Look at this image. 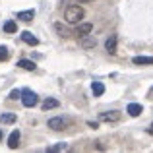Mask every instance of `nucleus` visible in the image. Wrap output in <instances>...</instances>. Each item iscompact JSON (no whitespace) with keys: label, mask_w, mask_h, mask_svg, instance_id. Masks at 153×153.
<instances>
[{"label":"nucleus","mask_w":153,"mask_h":153,"mask_svg":"<svg viewBox=\"0 0 153 153\" xmlns=\"http://www.w3.org/2000/svg\"><path fill=\"white\" fill-rule=\"evenodd\" d=\"M83 16H85V12H83V8L78 6V4H70V6L64 10V19H66L70 25L79 23V22L83 19Z\"/></svg>","instance_id":"nucleus-1"},{"label":"nucleus","mask_w":153,"mask_h":153,"mask_svg":"<svg viewBox=\"0 0 153 153\" xmlns=\"http://www.w3.org/2000/svg\"><path fill=\"white\" fill-rule=\"evenodd\" d=\"M22 103H23V107H27V108H31V107H35V105L39 103V97H37V93L35 91H31V89H22Z\"/></svg>","instance_id":"nucleus-2"},{"label":"nucleus","mask_w":153,"mask_h":153,"mask_svg":"<svg viewBox=\"0 0 153 153\" xmlns=\"http://www.w3.org/2000/svg\"><path fill=\"white\" fill-rule=\"evenodd\" d=\"M47 126L51 128V130H64L66 126H70V118H64V116H54V118H51L49 122H47Z\"/></svg>","instance_id":"nucleus-3"},{"label":"nucleus","mask_w":153,"mask_h":153,"mask_svg":"<svg viewBox=\"0 0 153 153\" xmlns=\"http://www.w3.org/2000/svg\"><path fill=\"white\" fill-rule=\"evenodd\" d=\"M19 138H22L19 130H14L10 136H8V147H10V149H18V146H19Z\"/></svg>","instance_id":"nucleus-4"},{"label":"nucleus","mask_w":153,"mask_h":153,"mask_svg":"<svg viewBox=\"0 0 153 153\" xmlns=\"http://www.w3.org/2000/svg\"><path fill=\"white\" fill-rule=\"evenodd\" d=\"M99 118H101L103 122H116V120H120V112H118V111L101 112V116H99Z\"/></svg>","instance_id":"nucleus-5"},{"label":"nucleus","mask_w":153,"mask_h":153,"mask_svg":"<svg viewBox=\"0 0 153 153\" xmlns=\"http://www.w3.org/2000/svg\"><path fill=\"white\" fill-rule=\"evenodd\" d=\"M22 41L27 43V45H31V47H37L39 45V39L35 37L31 31H22Z\"/></svg>","instance_id":"nucleus-6"},{"label":"nucleus","mask_w":153,"mask_h":153,"mask_svg":"<svg viewBox=\"0 0 153 153\" xmlns=\"http://www.w3.org/2000/svg\"><path fill=\"white\" fill-rule=\"evenodd\" d=\"M132 62H134L136 66H151L153 64V56H134Z\"/></svg>","instance_id":"nucleus-7"},{"label":"nucleus","mask_w":153,"mask_h":153,"mask_svg":"<svg viewBox=\"0 0 153 153\" xmlns=\"http://www.w3.org/2000/svg\"><path fill=\"white\" fill-rule=\"evenodd\" d=\"M116 41H118L116 35H111V37L105 41V49H107V52H111V54H114V52H116Z\"/></svg>","instance_id":"nucleus-8"},{"label":"nucleus","mask_w":153,"mask_h":153,"mask_svg":"<svg viewBox=\"0 0 153 153\" xmlns=\"http://www.w3.org/2000/svg\"><path fill=\"white\" fill-rule=\"evenodd\" d=\"M143 112V107L140 103H130L128 105V114L130 116H140Z\"/></svg>","instance_id":"nucleus-9"},{"label":"nucleus","mask_w":153,"mask_h":153,"mask_svg":"<svg viewBox=\"0 0 153 153\" xmlns=\"http://www.w3.org/2000/svg\"><path fill=\"white\" fill-rule=\"evenodd\" d=\"M91 31H93V25H91V23H79L78 29H76V33H78L79 37H83V35H89Z\"/></svg>","instance_id":"nucleus-10"},{"label":"nucleus","mask_w":153,"mask_h":153,"mask_svg":"<svg viewBox=\"0 0 153 153\" xmlns=\"http://www.w3.org/2000/svg\"><path fill=\"white\" fill-rule=\"evenodd\" d=\"M33 18H35V10L18 12V19H22V22H33Z\"/></svg>","instance_id":"nucleus-11"},{"label":"nucleus","mask_w":153,"mask_h":153,"mask_svg":"<svg viewBox=\"0 0 153 153\" xmlns=\"http://www.w3.org/2000/svg\"><path fill=\"white\" fill-rule=\"evenodd\" d=\"M16 118H18V116H16L14 112H2V114H0V124H14Z\"/></svg>","instance_id":"nucleus-12"},{"label":"nucleus","mask_w":153,"mask_h":153,"mask_svg":"<svg viewBox=\"0 0 153 153\" xmlns=\"http://www.w3.org/2000/svg\"><path fill=\"white\" fill-rule=\"evenodd\" d=\"M18 66H19V68H23V70H29V72H33L35 68H37V66H35V62H33V60H27V58H22V60H18Z\"/></svg>","instance_id":"nucleus-13"},{"label":"nucleus","mask_w":153,"mask_h":153,"mask_svg":"<svg viewBox=\"0 0 153 153\" xmlns=\"http://www.w3.org/2000/svg\"><path fill=\"white\" fill-rule=\"evenodd\" d=\"M91 91H93L95 97H101V95L105 93V85L101 82H93V85H91Z\"/></svg>","instance_id":"nucleus-14"},{"label":"nucleus","mask_w":153,"mask_h":153,"mask_svg":"<svg viewBox=\"0 0 153 153\" xmlns=\"http://www.w3.org/2000/svg\"><path fill=\"white\" fill-rule=\"evenodd\" d=\"M79 45H82L83 49H93V47L97 45V43H95V39H89L87 35H83V37H82V41H79Z\"/></svg>","instance_id":"nucleus-15"},{"label":"nucleus","mask_w":153,"mask_h":153,"mask_svg":"<svg viewBox=\"0 0 153 153\" xmlns=\"http://www.w3.org/2000/svg\"><path fill=\"white\" fill-rule=\"evenodd\" d=\"M58 105H60V103L56 101V99H47V101H43L41 107H43V111H49V108H56Z\"/></svg>","instance_id":"nucleus-16"},{"label":"nucleus","mask_w":153,"mask_h":153,"mask_svg":"<svg viewBox=\"0 0 153 153\" xmlns=\"http://www.w3.org/2000/svg\"><path fill=\"white\" fill-rule=\"evenodd\" d=\"M4 31H6V33H16V31H18V25H16V22H6L4 23Z\"/></svg>","instance_id":"nucleus-17"},{"label":"nucleus","mask_w":153,"mask_h":153,"mask_svg":"<svg viewBox=\"0 0 153 153\" xmlns=\"http://www.w3.org/2000/svg\"><path fill=\"white\" fill-rule=\"evenodd\" d=\"M66 149H68V143H64V142L56 143V146H51V147H47V151H66Z\"/></svg>","instance_id":"nucleus-18"},{"label":"nucleus","mask_w":153,"mask_h":153,"mask_svg":"<svg viewBox=\"0 0 153 153\" xmlns=\"http://www.w3.org/2000/svg\"><path fill=\"white\" fill-rule=\"evenodd\" d=\"M8 56H10V52H8V49L6 47H0V60H8Z\"/></svg>","instance_id":"nucleus-19"},{"label":"nucleus","mask_w":153,"mask_h":153,"mask_svg":"<svg viewBox=\"0 0 153 153\" xmlns=\"http://www.w3.org/2000/svg\"><path fill=\"white\" fill-rule=\"evenodd\" d=\"M22 97V89H12L10 91V99H19Z\"/></svg>","instance_id":"nucleus-20"},{"label":"nucleus","mask_w":153,"mask_h":153,"mask_svg":"<svg viewBox=\"0 0 153 153\" xmlns=\"http://www.w3.org/2000/svg\"><path fill=\"white\" fill-rule=\"evenodd\" d=\"M56 31H58V33H60V37H68V31L66 29H62V25H60V23H56Z\"/></svg>","instance_id":"nucleus-21"},{"label":"nucleus","mask_w":153,"mask_h":153,"mask_svg":"<svg viewBox=\"0 0 153 153\" xmlns=\"http://www.w3.org/2000/svg\"><path fill=\"white\" fill-rule=\"evenodd\" d=\"M147 134H151V136H153V124H151L149 128H147Z\"/></svg>","instance_id":"nucleus-22"},{"label":"nucleus","mask_w":153,"mask_h":153,"mask_svg":"<svg viewBox=\"0 0 153 153\" xmlns=\"http://www.w3.org/2000/svg\"><path fill=\"white\" fill-rule=\"evenodd\" d=\"M2 138H4V132H2V130H0V142H2Z\"/></svg>","instance_id":"nucleus-23"}]
</instances>
